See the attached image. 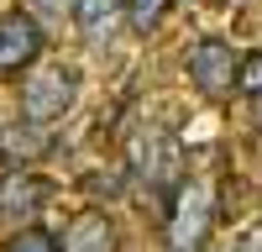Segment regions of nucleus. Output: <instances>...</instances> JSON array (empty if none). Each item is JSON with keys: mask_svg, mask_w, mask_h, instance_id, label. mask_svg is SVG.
Wrapping results in <instances>:
<instances>
[{"mask_svg": "<svg viewBox=\"0 0 262 252\" xmlns=\"http://www.w3.org/2000/svg\"><path fill=\"white\" fill-rule=\"evenodd\" d=\"M131 174H137V184H147L152 195H168L189 179V163H184V147L173 132H163V126H142L137 137H131Z\"/></svg>", "mask_w": 262, "mask_h": 252, "instance_id": "obj_1", "label": "nucleus"}, {"mask_svg": "<svg viewBox=\"0 0 262 252\" xmlns=\"http://www.w3.org/2000/svg\"><path fill=\"white\" fill-rule=\"evenodd\" d=\"M215 226V189L205 179H184L168 205V247L173 252H205V237Z\"/></svg>", "mask_w": 262, "mask_h": 252, "instance_id": "obj_2", "label": "nucleus"}, {"mask_svg": "<svg viewBox=\"0 0 262 252\" xmlns=\"http://www.w3.org/2000/svg\"><path fill=\"white\" fill-rule=\"evenodd\" d=\"M74 95H79V74L74 69H63V63H32L27 79H21V116L48 126V121L74 111Z\"/></svg>", "mask_w": 262, "mask_h": 252, "instance_id": "obj_3", "label": "nucleus"}, {"mask_svg": "<svg viewBox=\"0 0 262 252\" xmlns=\"http://www.w3.org/2000/svg\"><path fill=\"white\" fill-rule=\"evenodd\" d=\"M236 69H242V58L231 53V42H221V37L194 42V53H189V79L200 84L210 100H226V95L236 90Z\"/></svg>", "mask_w": 262, "mask_h": 252, "instance_id": "obj_4", "label": "nucleus"}, {"mask_svg": "<svg viewBox=\"0 0 262 252\" xmlns=\"http://www.w3.org/2000/svg\"><path fill=\"white\" fill-rule=\"evenodd\" d=\"M42 27L27 16V11H6L0 16V79H11L21 69H32V63L42 58Z\"/></svg>", "mask_w": 262, "mask_h": 252, "instance_id": "obj_5", "label": "nucleus"}, {"mask_svg": "<svg viewBox=\"0 0 262 252\" xmlns=\"http://www.w3.org/2000/svg\"><path fill=\"white\" fill-rule=\"evenodd\" d=\"M42 200H48V184H42L32 168H11V174H0V221H21L27 226L37 210H42Z\"/></svg>", "mask_w": 262, "mask_h": 252, "instance_id": "obj_6", "label": "nucleus"}, {"mask_svg": "<svg viewBox=\"0 0 262 252\" xmlns=\"http://www.w3.org/2000/svg\"><path fill=\"white\" fill-rule=\"evenodd\" d=\"M58 247L63 252H116V221L105 210H79Z\"/></svg>", "mask_w": 262, "mask_h": 252, "instance_id": "obj_7", "label": "nucleus"}, {"mask_svg": "<svg viewBox=\"0 0 262 252\" xmlns=\"http://www.w3.org/2000/svg\"><path fill=\"white\" fill-rule=\"evenodd\" d=\"M121 21H126L121 0H74V27L90 37V42H111Z\"/></svg>", "mask_w": 262, "mask_h": 252, "instance_id": "obj_8", "label": "nucleus"}, {"mask_svg": "<svg viewBox=\"0 0 262 252\" xmlns=\"http://www.w3.org/2000/svg\"><path fill=\"white\" fill-rule=\"evenodd\" d=\"M126 6V27L131 32H158V21L168 16L173 0H121Z\"/></svg>", "mask_w": 262, "mask_h": 252, "instance_id": "obj_9", "label": "nucleus"}, {"mask_svg": "<svg viewBox=\"0 0 262 252\" xmlns=\"http://www.w3.org/2000/svg\"><path fill=\"white\" fill-rule=\"evenodd\" d=\"M6 252H63V247L48 237V231H37V226H21L16 237L6 242Z\"/></svg>", "mask_w": 262, "mask_h": 252, "instance_id": "obj_10", "label": "nucleus"}, {"mask_svg": "<svg viewBox=\"0 0 262 252\" xmlns=\"http://www.w3.org/2000/svg\"><path fill=\"white\" fill-rule=\"evenodd\" d=\"M236 90H242V95H262V48L242 58V69H236Z\"/></svg>", "mask_w": 262, "mask_h": 252, "instance_id": "obj_11", "label": "nucleus"}, {"mask_svg": "<svg viewBox=\"0 0 262 252\" xmlns=\"http://www.w3.org/2000/svg\"><path fill=\"white\" fill-rule=\"evenodd\" d=\"M236 252H262V226H257V231H247V237L236 242Z\"/></svg>", "mask_w": 262, "mask_h": 252, "instance_id": "obj_12", "label": "nucleus"}, {"mask_svg": "<svg viewBox=\"0 0 262 252\" xmlns=\"http://www.w3.org/2000/svg\"><path fill=\"white\" fill-rule=\"evenodd\" d=\"M37 11H74V0H32Z\"/></svg>", "mask_w": 262, "mask_h": 252, "instance_id": "obj_13", "label": "nucleus"}, {"mask_svg": "<svg viewBox=\"0 0 262 252\" xmlns=\"http://www.w3.org/2000/svg\"><path fill=\"white\" fill-rule=\"evenodd\" d=\"M252 100V121H257V132H262V95H247Z\"/></svg>", "mask_w": 262, "mask_h": 252, "instance_id": "obj_14", "label": "nucleus"}]
</instances>
